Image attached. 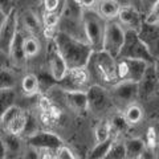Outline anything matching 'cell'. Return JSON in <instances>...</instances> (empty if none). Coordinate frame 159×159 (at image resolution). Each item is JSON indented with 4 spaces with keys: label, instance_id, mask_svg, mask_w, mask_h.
Segmentation results:
<instances>
[{
    "label": "cell",
    "instance_id": "6da1fadb",
    "mask_svg": "<svg viewBox=\"0 0 159 159\" xmlns=\"http://www.w3.org/2000/svg\"><path fill=\"white\" fill-rule=\"evenodd\" d=\"M54 43L62 54L69 69L74 68H86L89 58H90L93 49L88 41L74 39L69 34L57 31L54 36Z\"/></svg>",
    "mask_w": 159,
    "mask_h": 159
},
{
    "label": "cell",
    "instance_id": "7a4b0ae2",
    "mask_svg": "<svg viewBox=\"0 0 159 159\" xmlns=\"http://www.w3.org/2000/svg\"><path fill=\"white\" fill-rule=\"evenodd\" d=\"M86 69L90 74L93 84H97L103 88H111L121 81L118 76L117 58H114L105 51H93Z\"/></svg>",
    "mask_w": 159,
    "mask_h": 159
},
{
    "label": "cell",
    "instance_id": "3957f363",
    "mask_svg": "<svg viewBox=\"0 0 159 159\" xmlns=\"http://www.w3.org/2000/svg\"><path fill=\"white\" fill-rule=\"evenodd\" d=\"M82 21L85 36L92 47L93 51H102L103 47V34H105L106 20L94 9H84L82 12Z\"/></svg>",
    "mask_w": 159,
    "mask_h": 159
},
{
    "label": "cell",
    "instance_id": "277c9868",
    "mask_svg": "<svg viewBox=\"0 0 159 159\" xmlns=\"http://www.w3.org/2000/svg\"><path fill=\"white\" fill-rule=\"evenodd\" d=\"M118 58H135V60H143L148 64H154L155 58L148 51L146 44L139 39L138 31L134 29H126L125 43H123L122 51L119 53Z\"/></svg>",
    "mask_w": 159,
    "mask_h": 159
},
{
    "label": "cell",
    "instance_id": "5b68a950",
    "mask_svg": "<svg viewBox=\"0 0 159 159\" xmlns=\"http://www.w3.org/2000/svg\"><path fill=\"white\" fill-rule=\"evenodd\" d=\"M125 36H126V29L117 20L107 21L105 28V34H103L102 51L111 54L114 58H118L119 53L122 51L123 43H125Z\"/></svg>",
    "mask_w": 159,
    "mask_h": 159
},
{
    "label": "cell",
    "instance_id": "8992f818",
    "mask_svg": "<svg viewBox=\"0 0 159 159\" xmlns=\"http://www.w3.org/2000/svg\"><path fill=\"white\" fill-rule=\"evenodd\" d=\"M90 85L93 82L86 68L68 69L65 77L57 84L62 92H86Z\"/></svg>",
    "mask_w": 159,
    "mask_h": 159
},
{
    "label": "cell",
    "instance_id": "52a82bcc",
    "mask_svg": "<svg viewBox=\"0 0 159 159\" xmlns=\"http://www.w3.org/2000/svg\"><path fill=\"white\" fill-rule=\"evenodd\" d=\"M117 65H118V76L121 81L127 80V81L139 82L151 64L143 61V60H135V58H117Z\"/></svg>",
    "mask_w": 159,
    "mask_h": 159
},
{
    "label": "cell",
    "instance_id": "ba28073f",
    "mask_svg": "<svg viewBox=\"0 0 159 159\" xmlns=\"http://www.w3.org/2000/svg\"><path fill=\"white\" fill-rule=\"evenodd\" d=\"M19 33V16L16 9L4 16L0 23V52L9 56V51Z\"/></svg>",
    "mask_w": 159,
    "mask_h": 159
},
{
    "label": "cell",
    "instance_id": "9c48e42d",
    "mask_svg": "<svg viewBox=\"0 0 159 159\" xmlns=\"http://www.w3.org/2000/svg\"><path fill=\"white\" fill-rule=\"evenodd\" d=\"M89 110L93 114H103L113 107V98L110 92L97 84H93L86 90Z\"/></svg>",
    "mask_w": 159,
    "mask_h": 159
},
{
    "label": "cell",
    "instance_id": "30bf717a",
    "mask_svg": "<svg viewBox=\"0 0 159 159\" xmlns=\"http://www.w3.org/2000/svg\"><path fill=\"white\" fill-rule=\"evenodd\" d=\"M47 69L57 82H60L65 77L69 69L53 39L48 40V45H47Z\"/></svg>",
    "mask_w": 159,
    "mask_h": 159
},
{
    "label": "cell",
    "instance_id": "8fae6325",
    "mask_svg": "<svg viewBox=\"0 0 159 159\" xmlns=\"http://www.w3.org/2000/svg\"><path fill=\"white\" fill-rule=\"evenodd\" d=\"M110 94L114 102L126 105L127 107L131 103H135V101L139 98V85L138 82L123 80L110 88Z\"/></svg>",
    "mask_w": 159,
    "mask_h": 159
},
{
    "label": "cell",
    "instance_id": "7c38bea8",
    "mask_svg": "<svg viewBox=\"0 0 159 159\" xmlns=\"http://www.w3.org/2000/svg\"><path fill=\"white\" fill-rule=\"evenodd\" d=\"M25 142L28 146L36 147L39 150H53L57 151L64 146L62 139L57 134L47 130H37L25 137Z\"/></svg>",
    "mask_w": 159,
    "mask_h": 159
},
{
    "label": "cell",
    "instance_id": "4fadbf2b",
    "mask_svg": "<svg viewBox=\"0 0 159 159\" xmlns=\"http://www.w3.org/2000/svg\"><path fill=\"white\" fill-rule=\"evenodd\" d=\"M139 39L146 44L148 51L151 52L154 58L159 56V25L150 24L143 20L141 28L138 29Z\"/></svg>",
    "mask_w": 159,
    "mask_h": 159
},
{
    "label": "cell",
    "instance_id": "5bb4252c",
    "mask_svg": "<svg viewBox=\"0 0 159 159\" xmlns=\"http://www.w3.org/2000/svg\"><path fill=\"white\" fill-rule=\"evenodd\" d=\"M143 20L145 19H142V13L134 6H122L117 17V21L125 29H134V31H138L141 28Z\"/></svg>",
    "mask_w": 159,
    "mask_h": 159
},
{
    "label": "cell",
    "instance_id": "9a60e30c",
    "mask_svg": "<svg viewBox=\"0 0 159 159\" xmlns=\"http://www.w3.org/2000/svg\"><path fill=\"white\" fill-rule=\"evenodd\" d=\"M138 85H139V97L141 98H145V99L151 98L159 92V80L155 73L154 64H151L147 68L145 76L138 82Z\"/></svg>",
    "mask_w": 159,
    "mask_h": 159
},
{
    "label": "cell",
    "instance_id": "2e32d148",
    "mask_svg": "<svg viewBox=\"0 0 159 159\" xmlns=\"http://www.w3.org/2000/svg\"><path fill=\"white\" fill-rule=\"evenodd\" d=\"M61 90V89H60ZM66 106L74 113H85L89 110L86 92H62Z\"/></svg>",
    "mask_w": 159,
    "mask_h": 159
},
{
    "label": "cell",
    "instance_id": "e0dca14e",
    "mask_svg": "<svg viewBox=\"0 0 159 159\" xmlns=\"http://www.w3.org/2000/svg\"><path fill=\"white\" fill-rule=\"evenodd\" d=\"M121 3L118 0H98L97 3V12L106 20H117L118 13L121 11Z\"/></svg>",
    "mask_w": 159,
    "mask_h": 159
},
{
    "label": "cell",
    "instance_id": "ac0fdd59",
    "mask_svg": "<svg viewBox=\"0 0 159 159\" xmlns=\"http://www.w3.org/2000/svg\"><path fill=\"white\" fill-rule=\"evenodd\" d=\"M23 41H24V34L19 31V33L15 37V41L11 47V51H9V61H11V65L13 66H23L27 61V57L24 54V49H23Z\"/></svg>",
    "mask_w": 159,
    "mask_h": 159
},
{
    "label": "cell",
    "instance_id": "d6986e66",
    "mask_svg": "<svg viewBox=\"0 0 159 159\" xmlns=\"http://www.w3.org/2000/svg\"><path fill=\"white\" fill-rule=\"evenodd\" d=\"M21 23H23V27L24 29L29 33V36H36L41 32L43 29V23L39 20V17L31 11H27L23 13L21 16Z\"/></svg>",
    "mask_w": 159,
    "mask_h": 159
},
{
    "label": "cell",
    "instance_id": "ffe728a7",
    "mask_svg": "<svg viewBox=\"0 0 159 159\" xmlns=\"http://www.w3.org/2000/svg\"><path fill=\"white\" fill-rule=\"evenodd\" d=\"M127 159H139L146 147V142L141 138H130L125 141Z\"/></svg>",
    "mask_w": 159,
    "mask_h": 159
},
{
    "label": "cell",
    "instance_id": "44dd1931",
    "mask_svg": "<svg viewBox=\"0 0 159 159\" xmlns=\"http://www.w3.org/2000/svg\"><path fill=\"white\" fill-rule=\"evenodd\" d=\"M0 138L3 139L8 154H19L23 150V141H21V138H20V135L4 131L2 135H0Z\"/></svg>",
    "mask_w": 159,
    "mask_h": 159
},
{
    "label": "cell",
    "instance_id": "7402d4cb",
    "mask_svg": "<svg viewBox=\"0 0 159 159\" xmlns=\"http://www.w3.org/2000/svg\"><path fill=\"white\" fill-rule=\"evenodd\" d=\"M114 139H117V138H110L105 142L96 143V145L92 147V150H89L86 159H105L109 150H110V147L113 146Z\"/></svg>",
    "mask_w": 159,
    "mask_h": 159
},
{
    "label": "cell",
    "instance_id": "603a6c76",
    "mask_svg": "<svg viewBox=\"0 0 159 159\" xmlns=\"http://www.w3.org/2000/svg\"><path fill=\"white\" fill-rule=\"evenodd\" d=\"M21 89L24 94L27 96H33L40 90V81L39 77L34 73H28L21 78Z\"/></svg>",
    "mask_w": 159,
    "mask_h": 159
},
{
    "label": "cell",
    "instance_id": "cb8c5ba5",
    "mask_svg": "<svg viewBox=\"0 0 159 159\" xmlns=\"http://www.w3.org/2000/svg\"><path fill=\"white\" fill-rule=\"evenodd\" d=\"M23 49L24 54L27 58H32L34 56H37L41 51V43L36 36H24L23 41Z\"/></svg>",
    "mask_w": 159,
    "mask_h": 159
},
{
    "label": "cell",
    "instance_id": "d4e9b609",
    "mask_svg": "<svg viewBox=\"0 0 159 159\" xmlns=\"http://www.w3.org/2000/svg\"><path fill=\"white\" fill-rule=\"evenodd\" d=\"M123 116H125L129 125L133 126V125H138V123L143 119V116H145V114H143V109L139 106L138 103H131V105H129L125 109Z\"/></svg>",
    "mask_w": 159,
    "mask_h": 159
},
{
    "label": "cell",
    "instance_id": "484cf974",
    "mask_svg": "<svg viewBox=\"0 0 159 159\" xmlns=\"http://www.w3.org/2000/svg\"><path fill=\"white\" fill-rule=\"evenodd\" d=\"M27 121H28V114L25 111H23L20 116H17L11 123H9L4 131L16 134V135H23V134L25 133V129H27Z\"/></svg>",
    "mask_w": 159,
    "mask_h": 159
},
{
    "label": "cell",
    "instance_id": "4316f807",
    "mask_svg": "<svg viewBox=\"0 0 159 159\" xmlns=\"http://www.w3.org/2000/svg\"><path fill=\"white\" fill-rule=\"evenodd\" d=\"M94 138H96V143L98 142H105L107 139L113 138V133H111V126H110V121L103 119L98 123L94 129Z\"/></svg>",
    "mask_w": 159,
    "mask_h": 159
},
{
    "label": "cell",
    "instance_id": "83f0119b",
    "mask_svg": "<svg viewBox=\"0 0 159 159\" xmlns=\"http://www.w3.org/2000/svg\"><path fill=\"white\" fill-rule=\"evenodd\" d=\"M16 76L9 68L0 70V90H12L16 86Z\"/></svg>",
    "mask_w": 159,
    "mask_h": 159
},
{
    "label": "cell",
    "instance_id": "f1b7e54d",
    "mask_svg": "<svg viewBox=\"0 0 159 159\" xmlns=\"http://www.w3.org/2000/svg\"><path fill=\"white\" fill-rule=\"evenodd\" d=\"M16 93L12 90H0V121H2L3 114L6 113L11 106L16 105Z\"/></svg>",
    "mask_w": 159,
    "mask_h": 159
},
{
    "label": "cell",
    "instance_id": "f546056e",
    "mask_svg": "<svg viewBox=\"0 0 159 159\" xmlns=\"http://www.w3.org/2000/svg\"><path fill=\"white\" fill-rule=\"evenodd\" d=\"M110 126H111L113 138H117L119 134L125 133L130 125L127 123L125 116H122V114H116V116H113L110 119Z\"/></svg>",
    "mask_w": 159,
    "mask_h": 159
},
{
    "label": "cell",
    "instance_id": "4dcf8cb0",
    "mask_svg": "<svg viewBox=\"0 0 159 159\" xmlns=\"http://www.w3.org/2000/svg\"><path fill=\"white\" fill-rule=\"evenodd\" d=\"M105 159H127L125 142H121V141H118V139H114L113 146L110 147V150H109Z\"/></svg>",
    "mask_w": 159,
    "mask_h": 159
},
{
    "label": "cell",
    "instance_id": "1f68e13d",
    "mask_svg": "<svg viewBox=\"0 0 159 159\" xmlns=\"http://www.w3.org/2000/svg\"><path fill=\"white\" fill-rule=\"evenodd\" d=\"M23 113L21 110V107H19L17 105H13L8 109V110L3 114V117H2V121H0V127L3 129V130H6L7 126L11 123L15 118H16L17 116H20V114Z\"/></svg>",
    "mask_w": 159,
    "mask_h": 159
},
{
    "label": "cell",
    "instance_id": "d6a6232c",
    "mask_svg": "<svg viewBox=\"0 0 159 159\" xmlns=\"http://www.w3.org/2000/svg\"><path fill=\"white\" fill-rule=\"evenodd\" d=\"M41 23H43V28H56L57 29V25L60 23V13L44 11Z\"/></svg>",
    "mask_w": 159,
    "mask_h": 159
},
{
    "label": "cell",
    "instance_id": "836d02e7",
    "mask_svg": "<svg viewBox=\"0 0 159 159\" xmlns=\"http://www.w3.org/2000/svg\"><path fill=\"white\" fill-rule=\"evenodd\" d=\"M64 3H65V0H43L44 11L61 13V9L64 7Z\"/></svg>",
    "mask_w": 159,
    "mask_h": 159
},
{
    "label": "cell",
    "instance_id": "e575fe53",
    "mask_svg": "<svg viewBox=\"0 0 159 159\" xmlns=\"http://www.w3.org/2000/svg\"><path fill=\"white\" fill-rule=\"evenodd\" d=\"M21 159H41V150L27 145V147L23 151Z\"/></svg>",
    "mask_w": 159,
    "mask_h": 159
},
{
    "label": "cell",
    "instance_id": "d590c367",
    "mask_svg": "<svg viewBox=\"0 0 159 159\" xmlns=\"http://www.w3.org/2000/svg\"><path fill=\"white\" fill-rule=\"evenodd\" d=\"M145 21L150 23V24H157V25H159V2L154 6V8L151 9L150 12H148V15H146L145 16Z\"/></svg>",
    "mask_w": 159,
    "mask_h": 159
},
{
    "label": "cell",
    "instance_id": "8d00e7d4",
    "mask_svg": "<svg viewBox=\"0 0 159 159\" xmlns=\"http://www.w3.org/2000/svg\"><path fill=\"white\" fill-rule=\"evenodd\" d=\"M158 2L159 0H141V2H139V7H141V11L143 13V16L148 15V12L154 8V6H155Z\"/></svg>",
    "mask_w": 159,
    "mask_h": 159
},
{
    "label": "cell",
    "instance_id": "74e56055",
    "mask_svg": "<svg viewBox=\"0 0 159 159\" xmlns=\"http://www.w3.org/2000/svg\"><path fill=\"white\" fill-rule=\"evenodd\" d=\"M57 158L58 159H77L76 154L66 146H62L61 148L57 150Z\"/></svg>",
    "mask_w": 159,
    "mask_h": 159
},
{
    "label": "cell",
    "instance_id": "f35d334b",
    "mask_svg": "<svg viewBox=\"0 0 159 159\" xmlns=\"http://www.w3.org/2000/svg\"><path fill=\"white\" fill-rule=\"evenodd\" d=\"M13 9V0H0V13L3 15V17L11 13Z\"/></svg>",
    "mask_w": 159,
    "mask_h": 159
},
{
    "label": "cell",
    "instance_id": "ab89813d",
    "mask_svg": "<svg viewBox=\"0 0 159 159\" xmlns=\"http://www.w3.org/2000/svg\"><path fill=\"white\" fill-rule=\"evenodd\" d=\"M155 157H157L155 155V148L150 147V146H146L139 159H155Z\"/></svg>",
    "mask_w": 159,
    "mask_h": 159
},
{
    "label": "cell",
    "instance_id": "60d3db41",
    "mask_svg": "<svg viewBox=\"0 0 159 159\" xmlns=\"http://www.w3.org/2000/svg\"><path fill=\"white\" fill-rule=\"evenodd\" d=\"M41 159H58L57 151L53 150H41Z\"/></svg>",
    "mask_w": 159,
    "mask_h": 159
},
{
    "label": "cell",
    "instance_id": "b9f144b4",
    "mask_svg": "<svg viewBox=\"0 0 159 159\" xmlns=\"http://www.w3.org/2000/svg\"><path fill=\"white\" fill-rule=\"evenodd\" d=\"M97 3L98 0H80V4L84 9H92Z\"/></svg>",
    "mask_w": 159,
    "mask_h": 159
},
{
    "label": "cell",
    "instance_id": "7bdbcfd3",
    "mask_svg": "<svg viewBox=\"0 0 159 159\" xmlns=\"http://www.w3.org/2000/svg\"><path fill=\"white\" fill-rule=\"evenodd\" d=\"M7 147L6 145H4V142H3V139L0 138V159H7Z\"/></svg>",
    "mask_w": 159,
    "mask_h": 159
},
{
    "label": "cell",
    "instance_id": "ee69618b",
    "mask_svg": "<svg viewBox=\"0 0 159 159\" xmlns=\"http://www.w3.org/2000/svg\"><path fill=\"white\" fill-rule=\"evenodd\" d=\"M123 2H125L123 6H134V7H138L141 0H123Z\"/></svg>",
    "mask_w": 159,
    "mask_h": 159
},
{
    "label": "cell",
    "instance_id": "f6af8a7d",
    "mask_svg": "<svg viewBox=\"0 0 159 159\" xmlns=\"http://www.w3.org/2000/svg\"><path fill=\"white\" fill-rule=\"evenodd\" d=\"M154 68H155V73H157L158 80H159V56L155 57V61H154Z\"/></svg>",
    "mask_w": 159,
    "mask_h": 159
}]
</instances>
